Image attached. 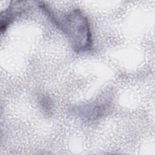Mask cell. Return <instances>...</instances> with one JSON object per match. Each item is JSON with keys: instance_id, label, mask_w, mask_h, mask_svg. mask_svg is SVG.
<instances>
[{"instance_id": "cell-1", "label": "cell", "mask_w": 155, "mask_h": 155, "mask_svg": "<svg viewBox=\"0 0 155 155\" xmlns=\"http://www.w3.org/2000/svg\"><path fill=\"white\" fill-rule=\"evenodd\" d=\"M39 7L67 37L73 49L79 53L91 49L93 38L90 23L87 17L79 9L58 14L44 2H39Z\"/></svg>"}, {"instance_id": "cell-2", "label": "cell", "mask_w": 155, "mask_h": 155, "mask_svg": "<svg viewBox=\"0 0 155 155\" xmlns=\"http://www.w3.org/2000/svg\"><path fill=\"white\" fill-rule=\"evenodd\" d=\"M25 2L15 1L1 14V31L3 33L6 30L8 25L18 16H20L25 10Z\"/></svg>"}]
</instances>
